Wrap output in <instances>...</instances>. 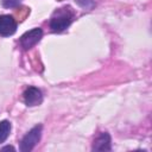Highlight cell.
<instances>
[{
    "label": "cell",
    "instance_id": "52a82bcc",
    "mask_svg": "<svg viewBox=\"0 0 152 152\" xmlns=\"http://www.w3.org/2000/svg\"><path fill=\"white\" fill-rule=\"evenodd\" d=\"M10 132H11V122L7 120L1 121L0 122V144L8 138Z\"/></svg>",
    "mask_w": 152,
    "mask_h": 152
},
{
    "label": "cell",
    "instance_id": "9c48e42d",
    "mask_svg": "<svg viewBox=\"0 0 152 152\" xmlns=\"http://www.w3.org/2000/svg\"><path fill=\"white\" fill-rule=\"evenodd\" d=\"M2 2V6L6 7V8H13V7H17L21 0H1Z\"/></svg>",
    "mask_w": 152,
    "mask_h": 152
},
{
    "label": "cell",
    "instance_id": "8fae6325",
    "mask_svg": "<svg viewBox=\"0 0 152 152\" xmlns=\"http://www.w3.org/2000/svg\"><path fill=\"white\" fill-rule=\"evenodd\" d=\"M1 150H2V151H6V150H11V151H14V147H13V146H5V147H2Z\"/></svg>",
    "mask_w": 152,
    "mask_h": 152
},
{
    "label": "cell",
    "instance_id": "8992f818",
    "mask_svg": "<svg viewBox=\"0 0 152 152\" xmlns=\"http://www.w3.org/2000/svg\"><path fill=\"white\" fill-rule=\"evenodd\" d=\"M93 151H110V135L107 132H101L94 139L93 142Z\"/></svg>",
    "mask_w": 152,
    "mask_h": 152
},
{
    "label": "cell",
    "instance_id": "7a4b0ae2",
    "mask_svg": "<svg viewBox=\"0 0 152 152\" xmlns=\"http://www.w3.org/2000/svg\"><path fill=\"white\" fill-rule=\"evenodd\" d=\"M42 129H43V126L37 125L23 138L20 142V147H19L21 152H30L39 142L40 137H42Z\"/></svg>",
    "mask_w": 152,
    "mask_h": 152
},
{
    "label": "cell",
    "instance_id": "6da1fadb",
    "mask_svg": "<svg viewBox=\"0 0 152 152\" xmlns=\"http://www.w3.org/2000/svg\"><path fill=\"white\" fill-rule=\"evenodd\" d=\"M74 13L70 7H62L57 10L50 19V28L52 32L61 33L66 30L72 23Z\"/></svg>",
    "mask_w": 152,
    "mask_h": 152
},
{
    "label": "cell",
    "instance_id": "3957f363",
    "mask_svg": "<svg viewBox=\"0 0 152 152\" xmlns=\"http://www.w3.org/2000/svg\"><path fill=\"white\" fill-rule=\"evenodd\" d=\"M42 37H43V31H42V28H39V27L32 28V30L25 32V33L20 37L19 43H20V45H21V48H23L24 50H28V49H31L32 46H34V45L42 39Z\"/></svg>",
    "mask_w": 152,
    "mask_h": 152
},
{
    "label": "cell",
    "instance_id": "ba28073f",
    "mask_svg": "<svg viewBox=\"0 0 152 152\" xmlns=\"http://www.w3.org/2000/svg\"><path fill=\"white\" fill-rule=\"evenodd\" d=\"M75 1L80 7H82L83 10H87V11H90L95 7L94 0H75Z\"/></svg>",
    "mask_w": 152,
    "mask_h": 152
},
{
    "label": "cell",
    "instance_id": "277c9868",
    "mask_svg": "<svg viewBox=\"0 0 152 152\" xmlns=\"http://www.w3.org/2000/svg\"><path fill=\"white\" fill-rule=\"evenodd\" d=\"M17 30V21L10 14L0 15V36H12Z\"/></svg>",
    "mask_w": 152,
    "mask_h": 152
},
{
    "label": "cell",
    "instance_id": "5b68a950",
    "mask_svg": "<svg viewBox=\"0 0 152 152\" xmlns=\"http://www.w3.org/2000/svg\"><path fill=\"white\" fill-rule=\"evenodd\" d=\"M43 101V94L42 90L36 88V87H28L24 91V102L28 107L38 106Z\"/></svg>",
    "mask_w": 152,
    "mask_h": 152
},
{
    "label": "cell",
    "instance_id": "30bf717a",
    "mask_svg": "<svg viewBox=\"0 0 152 152\" xmlns=\"http://www.w3.org/2000/svg\"><path fill=\"white\" fill-rule=\"evenodd\" d=\"M30 13V10L27 8V7H23V8H20L19 11H17V17H18V19L19 20H24L25 19V17L27 15Z\"/></svg>",
    "mask_w": 152,
    "mask_h": 152
}]
</instances>
